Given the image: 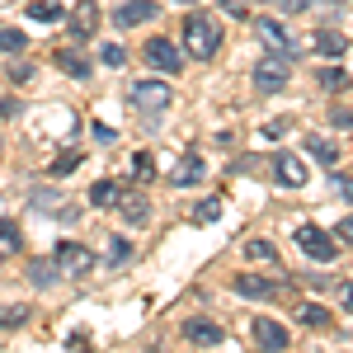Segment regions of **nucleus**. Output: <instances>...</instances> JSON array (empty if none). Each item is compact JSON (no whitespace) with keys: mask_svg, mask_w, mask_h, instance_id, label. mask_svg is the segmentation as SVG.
<instances>
[{"mask_svg":"<svg viewBox=\"0 0 353 353\" xmlns=\"http://www.w3.org/2000/svg\"><path fill=\"white\" fill-rule=\"evenodd\" d=\"M94 28H99V5H94V0H81V5L71 10V33H76V38H94Z\"/></svg>","mask_w":353,"mask_h":353,"instance_id":"15","label":"nucleus"},{"mask_svg":"<svg viewBox=\"0 0 353 353\" xmlns=\"http://www.w3.org/2000/svg\"><path fill=\"white\" fill-rule=\"evenodd\" d=\"M203 174H208V170H203V151H189L170 179H174V189H193V184H203Z\"/></svg>","mask_w":353,"mask_h":353,"instance_id":"14","label":"nucleus"},{"mask_svg":"<svg viewBox=\"0 0 353 353\" xmlns=\"http://www.w3.org/2000/svg\"><path fill=\"white\" fill-rule=\"evenodd\" d=\"M10 81H14V85L33 81V61H10Z\"/></svg>","mask_w":353,"mask_h":353,"instance_id":"32","label":"nucleus"},{"mask_svg":"<svg viewBox=\"0 0 353 353\" xmlns=\"http://www.w3.org/2000/svg\"><path fill=\"white\" fill-rule=\"evenodd\" d=\"M288 81H292V61H288V57L269 52L254 66V90H259V94H278V90H288Z\"/></svg>","mask_w":353,"mask_h":353,"instance_id":"5","label":"nucleus"},{"mask_svg":"<svg viewBox=\"0 0 353 353\" xmlns=\"http://www.w3.org/2000/svg\"><path fill=\"white\" fill-rule=\"evenodd\" d=\"M334 189H339V193H344V198L353 203V179H344V174H334Z\"/></svg>","mask_w":353,"mask_h":353,"instance_id":"39","label":"nucleus"},{"mask_svg":"<svg viewBox=\"0 0 353 353\" xmlns=\"http://www.w3.org/2000/svg\"><path fill=\"white\" fill-rule=\"evenodd\" d=\"M221 48V28L208 19V14H189L184 19V52L193 57V61H212Z\"/></svg>","mask_w":353,"mask_h":353,"instance_id":"1","label":"nucleus"},{"mask_svg":"<svg viewBox=\"0 0 353 353\" xmlns=\"http://www.w3.org/2000/svg\"><path fill=\"white\" fill-rule=\"evenodd\" d=\"M330 236H334V241H344V245H353V212H349L344 221H339V226H334Z\"/></svg>","mask_w":353,"mask_h":353,"instance_id":"36","label":"nucleus"},{"mask_svg":"<svg viewBox=\"0 0 353 353\" xmlns=\"http://www.w3.org/2000/svg\"><path fill=\"white\" fill-rule=\"evenodd\" d=\"M128 254H132V245H128V241H109V259H113V264H128Z\"/></svg>","mask_w":353,"mask_h":353,"instance_id":"34","label":"nucleus"},{"mask_svg":"<svg viewBox=\"0 0 353 353\" xmlns=\"http://www.w3.org/2000/svg\"><path fill=\"white\" fill-rule=\"evenodd\" d=\"M297 316H301V325H311V330H330V325H334V316H330L325 306H316V301H311V306H301Z\"/></svg>","mask_w":353,"mask_h":353,"instance_id":"22","label":"nucleus"},{"mask_svg":"<svg viewBox=\"0 0 353 353\" xmlns=\"http://www.w3.org/2000/svg\"><path fill=\"white\" fill-rule=\"evenodd\" d=\"M316 52L321 57H344L349 52V38H344L339 28H321V33H316Z\"/></svg>","mask_w":353,"mask_h":353,"instance_id":"16","label":"nucleus"},{"mask_svg":"<svg viewBox=\"0 0 353 353\" xmlns=\"http://www.w3.org/2000/svg\"><path fill=\"white\" fill-rule=\"evenodd\" d=\"M184 339H189V344H198V349H217L221 344V334H226V330L217 325V321H208V316H193V321H184Z\"/></svg>","mask_w":353,"mask_h":353,"instance_id":"9","label":"nucleus"},{"mask_svg":"<svg viewBox=\"0 0 353 353\" xmlns=\"http://www.w3.org/2000/svg\"><path fill=\"white\" fill-rule=\"evenodd\" d=\"M52 264L66 273V278H85V273L94 269V250L81 245V241H57L52 245Z\"/></svg>","mask_w":353,"mask_h":353,"instance_id":"3","label":"nucleus"},{"mask_svg":"<svg viewBox=\"0 0 353 353\" xmlns=\"http://www.w3.org/2000/svg\"><path fill=\"white\" fill-rule=\"evenodd\" d=\"M0 245H5V250H19V245H24V236H19V226H14L10 217H0Z\"/></svg>","mask_w":353,"mask_h":353,"instance_id":"28","label":"nucleus"},{"mask_svg":"<svg viewBox=\"0 0 353 353\" xmlns=\"http://www.w3.org/2000/svg\"><path fill=\"white\" fill-rule=\"evenodd\" d=\"M250 24H254V38H259V43H264V48H269L273 57H288V61L297 57V48H292V38H288V28L278 24V19H269V14H259V19H250Z\"/></svg>","mask_w":353,"mask_h":353,"instance_id":"6","label":"nucleus"},{"mask_svg":"<svg viewBox=\"0 0 353 353\" xmlns=\"http://www.w3.org/2000/svg\"><path fill=\"white\" fill-rule=\"evenodd\" d=\"M28 321V306H10V311H0V330H19Z\"/></svg>","mask_w":353,"mask_h":353,"instance_id":"30","label":"nucleus"},{"mask_svg":"<svg viewBox=\"0 0 353 353\" xmlns=\"http://www.w3.org/2000/svg\"><path fill=\"white\" fill-rule=\"evenodd\" d=\"M132 179H141V184L156 179V161H151V151H137V156H132Z\"/></svg>","mask_w":353,"mask_h":353,"instance_id":"26","label":"nucleus"},{"mask_svg":"<svg viewBox=\"0 0 353 353\" xmlns=\"http://www.w3.org/2000/svg\"><path fill=\"white\" fill-rule=\"evenodd\" d=\"M76 165H81V151H66V156L52 161V174H66V170H76Z\"/></svg>","mask_w":353,"mask_h":353,"instance_id":"33","label":"nucleus"},{"mask_svg":"<svg viewBox=\"0 0 353 353\" xmlns=\"http://www.w3.org/2000/svg\"><path fill=\"white\" fill-rule=\"evenodd\" d=\"M113 208L123 212L128 226H146V221H151V198H146V193H118Z\"/></svg>","mask_w":353,"mask_h":353,"instance_id":"13","label":"nucleus"},{"mask_svg":"<svg viewBox=\"0 0 353 353\" xmlns=\"http://www.w3.org/2000/svg\"><path fill=\"white\" fill-rule=\"evenodd\" d=\"M316 81L325 85V90H349V76H344L339 66H321V71H316Z\"/></svg>","mask_w":353,"mask_h":353,"instance_id":"27","label":"nucleus"},{"mask_svg":"<svg viewBox=\"0 0 353 353\" xmlns=\"http://www.w3.org/2000/svg\"><path fill=\"white\" fill-rule=\"evenodd\" d=\"M269 170H273V179H278L283 189H301V184H306V165H301L297 156H288V151H278L269 161Z\"/></svg>","mask_w":353,"mask_h":353,"instance_id":"12","label":"nucleus"},{"mask_svg":"<svg viewBox=\"0 0 353 353\" xmlns=\"http://www.w3.org/2000/svg\"><path fill=\"white\" fill-rule=\"evenodd\" d=\"M118 184H113V179H99V184H90V203H94V208H113V203H118Z\"/></svg>","mask_w":353,"mask_h":353,"instance_id":"21","label":"nucleus"},{"mask_svg":"<svg viewBox=\"0 0 353 353\" xmlns=\"http://www.w3.org/2000/svg\"><path fill=\"white\" fill-rule=\"evenodd\" d=\"M52 61L61 66V71H66V76H71V81H90V61H85L81 52H61V48H57Z\"/></svg>","mask_w":353,"mask_h":353,"instance_id":"17","label":"nucleus"},{"mask_svg":"<svg viewBox=\"0 0 353 353\" xmlns=\"http://www.w3.org/2000/svg\"><path fill=\"white\" fill-rule=\"evenodd\" d=\"M297 250L306 254V259H316V264H330L334 254H339V241L330 236V231H321V226H297Z\"/></svg>","mask_w":353,"mask_h":353,"instance_id":"4","label":"nucleus"},{"mask_svg":"<svg viewBox=\"0 0 353 353\" xmlns=\"http://www.w3.org/2000/svg\"><path fill=\"white\" fill-rule=\"evenodd\" d=\"M174 5H198V0H174Z\"/></svg>","mask_w":353,"mask_h":353,"instance_id":"43","label":"nucleus"},{"mask_svg":"<svg viewBox=\"0 0 353 353\" xmlns=\"http://www.w3.org/2000/svg\"><path fill=\"white\" fill-rule=\"evenodd\" d=\"M306 151H311L321 165H334V161H339V146H334L330 137H306Z\"/></svg>","mask_w":353,"mask_h":353,"instance_id":"19","label":"nucleus"},{"mask_svg":"<svg viewBox=\"0 0 353 353\" xmlns=\"http://www.w3.org/2000/svg\"><path fill=\"white\" fill-rule=\"evenodd\" d=\"M28 208H38L43 217H57L61 198H57V193H48V189H33V193H28Z\"/></svg>","mask_w":353,"mask_h":353,"instance_id":"23","label":"nucleus"},{"mask_svg":"<svg viewBox=\"0 0 353 353\" xmlns=\"http://www.w3.org/2000/svg\"><path fill=\"white\" fill-rule=\"evenodd\" d=\"M250 334H254V344L264 353H278L288 349V325H278V321H269V316H259V321H250Z\"/></svg>","mask_w":353,"mask_h":353,"instance_id":"10","label":"nucleus"},{"mask_svg":"<svg viewBox=\"0 0 353 353\" xmlns=\"http://www.w3.org/2000/svg\"><path fill=\"white\" fill-rule=\"evenodd\" d=\"M28 278H33L38 288H48V283L61 278V269H57V264H43V259H28Z\"/></svg>","mask_w":353,"mask_h":353,"instance_id":"24","label":"nucleus"},{"mask_svg":"<svg viewBox=\"0 0 353 353\" xmlns=\"http://www.w3.org/2000/svg\"><path fill=\"white\" fill-rule=\"evenodd\" d=\"M128 99H132V109L141 113V118H161L165 109H170V85L165 81H137L132 90H128Z\"/></svg>","mask_w":353,"mask_h":353,"instance_id":"2","label":"nucleus"},{"mask_svg":"<svg viewBox=\"0 0 353 353\" xmlns=\"http://www.w3.org/2000/svg\"><path fill=\"white\" fill-rule=\"evenodd\" d=\"M221 5H226L231 14H250V5H245V0H221Z\"/></svg>","mask_w":353,"mask_h":353,"instance_id":"41","label":"nucleus"},{"mask_svg":"<svg viewBox=\"0 0 353 353\" xmlns=\"http://www.w3.org/2000/svg\"><path fill=\"white\" fill-rule=\"evenodd\" d=\"M273 5H278V10H283V14H301V10H306V5H311V0H273Z\"/></svg>","mask_w":353,"mask_h":353,"instance_id":"38","label":"nucleus"},{"mask_svg":"<svg viewBox=\"0 0 353 353\" xmlns=\"http://www.w3.org/2000/svg\"><path fill=\"white\" fill-rule=\"evenodd\" d=\"M231 288H236L241 297H250V301H273V297H283L288 283H264V278H254V273H236Z\"/></svg>","mask_w":353,"mask_h":353,"instance_id":"8","label":"nucleus"},{"mask_svg":"<svg viewBox=\"0 0 353 353\" xmlns=\"http://www.w3.org/2000/svg\"><path fill=\"white\" fill-rule=\"evenodd\" d=\"M217 217H221V203H217V198H203V203L193 208V226H212Z\"/></svg>","mask_w":353,"mask_h":353,"instance_id":"25","label":"nucleus"},{"mask_svg":"<svg viewBox=\"0 0 353 353\" xmlns=\"http://www.w3.org/2000/svg\"><path fill=\"white\" fill-rule=\"evenodd\" d=\"M0 52H24V33H19V28H0Z\"/></svg>","mask_w":353,"mask_h":353,"instance_id":"29","label":"nucleus"},{"mask_svg":"<svg viewBox=\"0 0 353 353\" xmlns=\"http://www.w3.org/2000/svg\"><path fill=\"white\" fill-rule=\"evenodd\" d=\"M141 57L161 71V76H179V66H184V52L170 43V38H146V48H141Z\"/></svg>","mask_w":353,"mask_h":353,"instance_id":"7","label":"nucleus"},{"mask_svg":"<svg viewBox=\"0 0 353 353\" xmlns=\"http://www.w3.org/2000/svg\"><path fill=\"white\" fill-rule=\"evenodd\" d=\"M0 113H5V118H14V113H19V99H0Z\"/></svg>","mask_w":353,"mask_h":353,"instance_id":"42","label":"nucleus"},{"mask_svg":"<svg viewBox=\"0 0 353 353\" xmlns=\"http://www.w3.org/2000/svg\"><path fill=\"white\" fill-rule=\"evenodd\" d=\"M24 14L33 19V24H52V19H61V5H57V0H33Z\"/></svg>","mask_w":353,"mask_h":353,"instance_id":"20","label":"nucleus"},{"mask_svg":"<svg viewBox=\"0 0 353 353\" xmlns=\"http://www.w3.org/2000/svg\"><path fill=\"white\" fill-rule=\"evenodd\" d=\"M334 288H339V297H344V306L353 311V283H334Z\"/></svg>","mask_w":353,"mask_h":353,"instance_id":"40","label":"nucleus"},{"mask_svg":"<svg viewBox=\"0 0 353 353\" xmlns=\"http://www.w3.org/2000/svg\"><path fill=\"white\" fill-rule=\"evenodd\" d=\"M245 259L250 264H264V269H278V250L269 241H245Z\"/></svg>","mask_w":353,"mask_h":353,"instance_id":"18","label":"nucleus"},{"mask_svg":"<svg viewBox=\"0 0 353 353\" xmlns=\"http://www.w3.org/2000/svg\"><path fill=\"white\" fill-rule=\"evenodd\" d=\"M90 137H99V146H113V141H118V132H113L109 123H94V128H90Z\"/></svg>","mask_w":353,"mask_h":353,"instance_id":"35","label":"nucleus"},{"mask_svg":"<svg viewBox=\"0 0 353 353\" xmlns=\"http://www.w3.org/2000/svg\"><path fill=\"white\" fill-rule=\"evenodd\" d=\"M161 10L151 5V0H123L118 10H113V28H137V24H151Z\"/></svg>","mask_w":353,"mask_h":353,"instance_id":"11","label":"nucleus"},{"mask_svg":"<svg viewBox=\"0 0 353 353\" xmlns=\"http://www.w3.org/2000/svg\"><path fill=\"white\" fill-rule=\"evenodd\" d=\"M292 132V118H273V123H264V137H283Z\"/></svg>","mask_w":353,"mask_h":353,"instance_id":"37","label":"nucleus"},{"mask_svg":"<svg viewBox=\"0 0 353 353\" xmlns=\"http://www.w3.org/2000/svg\"><path fill=\"white\" fill-rule=\"evenodd\" d=\"M104 66H113V71H118V66H128V52H123V48H118V43H104Z\"/></svg>","mask_w":353,"mask_h":353,"instance_id":"31","label":"nucleus"}]
</instances>
